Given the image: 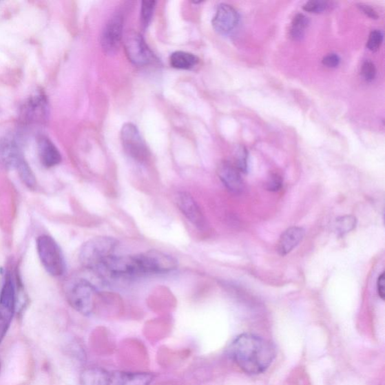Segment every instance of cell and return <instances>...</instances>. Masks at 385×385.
Masks as SVG:
<instances>
[{
	"mask_svg": "<svg viewBox=\"0 0 385 385\" xmlns=\"http://www.w3.org/2000/svg\"><path fill=\"white\" fill-rule=\"evenodd\" d=\"M229 353L236 365L251 375L264 373L275 357L271 343L252 334L239 335L231 344Z\"/></svg>",
	"mask_w": 385,
	"mask_h": 385,
	"instance_id": "1",
	"label": "cell"
},
{
	"mask_svg": "<svg viewBox=\"0 0 385 385\" xmlns=\"http://www.w3.org/2000/svg\"><path fill=\"white\" fill-rule=\"evenodd\" d=\"M118 242L108 236H97L87 241L79 253L81 264L88 269L101 271L103 266L114 256Z\"/></svg>",
	"mask_w": 385,
	"mask_h": 385,
	"instance_id": "2",
	"label": "cell"
},
{
	"mask_svg": "<svg viewBox=\"0 0 385 385\" xmlns=\"http://www.w3.org/2000/svg\"><path fill=\"white\" fill-rule=\"evenodd\" d=\"M134 256L138 276L168 273L178 267L176 259L157 250H151Z\"/></svg>",
	"mask_w": 385,
	"mask_h": 385,
	"instance_id": "3",
	"label": "cell"
},
{
	"mask_svg": "<svg viewBox=\"0 0 385 385\" xmlns=\"http://www.w3.org/2000/svg\"><path fill=\"white\" fill-rule=\"evenodd\" d=\"M38 255L46 271L53 276L63 275L65 264L62 251L52 237L42 235L37 242Z\"/></svg>",
	"mask_w": 385,
	"mask_h": 385,
	"instance_id": "4",
	"label": "cell"
},
{
	"mask_svg": "<svg viewBox=\"0 0 385 385\" xmlns=\"http://www.w3.org/2000/svg\"><path fill=\"white\" fill-rule=\"evenodd\" d=\"M96 294V289L91 282L79 280L71 286L67 298L70 305L78 313L89 315L94 308Z\"/></svg>",
	"mask_w": 385,
	"mask_h": 385,
	"instance_id": "5",
	"label": "cell"
},
{
	"mask_svg": "<svg viewBox=\"0 0 385 385\" xmlns=\"http://www.w3.org/2000/svg\"><path fill=\"white\" fill-rule=\"evenodd\" d=\"M121 139L123 147L130 158L144 163L149 158V150L136 126L127 123L122 127Z\"/></svg>",
	"mask_w": 385,
	"mask_h": 385,
	"instance_id": "6",
	"label": "cell"
},
{
	"mask_svg": "<svg viewBox=\"0 0 385 385\" xmlns=\"http://www.w3.org/2000/svg\"><path fill=\"white\" fill-rule=\"evenodd\" d=\"M15 310V290L10 274L6 278L1 294H0V343L9 330Z\"/></svg>",
	"mask_w": 385,
	"mask_h": 385,
	"instance_id": "7",
	"label": "cell"
},
{
	"mask_svg": "<svg viewBox=\"0 0 385 385\" xmlns=\"http://www.w3.org/2000/svg\"><path fill=\"white\" fill-rule=\"evenodd\" d=\"M125 47L128 59L135 65H143L153 61V53L143 36L136 32H128Z\"/></svg>",
	"mask_w": 385,
	"mask_h": 385,
	"instance_id": "8",
	"label": "cell"
},
{
	"mask_svg": "<svg viewBox=\"0 0 385 385\" xmlns=\"http://www.w3.org/2000/svg\"><path fill=\"white\" fill-rule=\"evenodd\" d=\"M240 16L231 6L220 4L212 20V26L219 34L227 36L238 26Z\"/></svg>",
	"mask_w": 385,
	"mask_h": 385,
	"instance_id": "9",
	"label": "cell"
},
{
	"mask_svg": "<svg viewBox=\"0 0 385 385\" xmlns=\"http://www.w3.org/2000/svg\"><path fill=\"white\" fill-rule=\"evenodd\" d=\"M123 36V18L121 14L113 16L106 23L101 37L103 52L107 54L116 52L121 44Z\"/></svg>",
	"mask_w": 385,
	"mask_h": 385,
	"instance_id": "10",
	"label": "cell"
},
{
	"mask_svg": "<svg viewBox=\"0 0 385 385\" xmlns=\"http://www.w3.org/2000/svg\"><path fill=\"white\" fill-rule=\"evenodd\" d=\"M176 202L178 209L195 227L202 229L206 226V220L199 205L190 194L185 192L178 194Z\"/></svg>",
	"mask_w": 385,
	"mask_h": 385,
	"instance_id": "11",
	"label": "cell"
},
{
	"mask_svg": "<svg viewBox=\"0 0 385 385\" xmlns=\"http://www.w3.org/2000/svg\"><path fill=\"white\" fill-rule=\"evenodd\" d=\"M240 171L231 163H221L218 169L220 181L229 191L240 194L244 189V183Z\"/></svg>",
	"mask_w": 385,
	"mask_h": 385,
	"instance_id": "12",
	"label": "cell"
},
{
	"mask_svg": "<svg viewBox=\"0 0 385 385\" xmlns=\"http://www.w3.org/2000/svg\"><path fill=\"white\" fill-rule=\"evenodd\" d=\"M23 160L20 147L13 139L7 138L0 142V165L16 169Z\"/></svg>",
	"mask_w": 385,
	"mask_h": 385,
	"instance_id": "13",
	"label": "cell"
},
{
	"mask_svg": "<svg viewBox=\"0 0 385 385\" xmlns=\"http://www.w3.org/2000/svg\"><path fill=\"white\" fill-rule=\"evenodd\" d=\"M305 236L304 229L299 227H293L284 231L278 243V251L282 256L288 255L303 240Z\"/></svg>",
	"mask_w": 385,
	"mask_h": 385,
	"instance_id": "14",
	"label": "cell"
},
{
	"mask_svg": "<svg viewBox=\"0 0 385 385\" xmlns=\"http://www.w3.org/2000/svg\"><path fill=\"white\" fill-rule=\"evenodd\" d=\"M38 149L40 160L45 167H55L61 162V154L50 139L41 137L38 142Z\"/></svg>",
	"mask_w": 385,
	"mask_h": 385,
	"instance_id": "15",
	"label": "cell"
},
{
	"mask_svg": "<svg viewBox=\"0 0 385 385\" xmlns=\"http://www.w3.org/2000/svg\"><path fill=\"white\" fill-rule=\"evenodd\" d=\"M152 380L147 373L116 372L110 374V385H149Z\"/></svg>",
	"mask_w": 385,
	"mask_h": 385,
	"instance_id": "16",
	"label": "cell"
},
{
	"mask_svg": "<svg viewBox=\"0 0 385 385\" xmlns=\"http://www.w3.org/2000/svg\"><path fill=\"white\" fill-rule=\"evenodd\" d=\"M110 373L101 367H90L81 374V385H110Z\"/></svg>",
	"mask_w": 385,
	"mask_h": 385,
	"instance_id": "17",
	"label": "cell"
},
{
	"mask_svg": "<svg viewBox=\"0 0 385 385\" xmlns=\"http://www.w3.org/2000/svg\"><path fill=\"white\" fill-rule=\"evenodd\" d=\"M28 119L42 121L48 114L47 102L43 96L32 98L24 110Z\"/></svg>",
	"mask_w": 385,
	"mask_h": 385,
	"instance_id": "18",
	"label": "cell"
},
{
	"mask_svg": "<svg viewBox=\"0 0 385 385\" xmlns=\"http://www.w3.org/2000/svg\"><path fill=\"white\" fill-rule=\"evenodd\" d=\"M169 62L175 69L187 70L194 68L199 63V59L191 53L176 52L171 54Z\"/></svg>",
	"mask_w": 385,
	"mask_h": 385,
	"instance_id": "19",
	"label": "cell"
},
{
	"mask_svg": "<svg viewBox=\"0 0 385 385\" xmlns=\"http://www.w3.org/2000/svg\"><path fill=\"white\" fill-rule=\"evenodd\" d=\"M309 21L304 14H298L293 18L290 28V37L293 40H300L304 37Z\"/></svg>",
	"mask_w": 385,
	"mask_h": 385,
	"instance_id": "20",
	"label": "cell"
},
{
	"mask_svg": "<svg viewBox=\"0 0 385 385\" xmlns=\"http://www.w3.org/2000/svg\"><path fill=\"white\" fill-rule=\"evenodd\" d=\"M16 169H17L19 176L23 184L29 187L30 189H35L37 180L25 160H23Z\"/></svg>",
	"mask_w": 385,
	"mask_h": 385,
	"instance_id": "21",
	"label": "cell"
},
{
	"mask_svg": "<svg viewBox=\"0 0 385 385\" xmlns=\"http://www.w3.org/2000/svg\"><path fill=\"white\" fill-rule=\"evenodd\" d=\"M357 225V219L352 216H342L337 219L335 223V231L340 234H345L353 229Z\"/></svg>",
	"mask_w": 385,
	"mask_h": 385,
	"instance_id": "22",
	"label": "cell"
},
{
	"mask_svg": "<svg viewBox=\"0 0 385 385\" xmlns=\"http://www.w3.org/2000/svg\"><path fill=\"white\" fill-rule=\"evenodd\" d=\"M156 6L155 1H143L141 7V23L144 29L149 27Z\"/></svg>",
	"mask_w": 385,
	"mask_h": 385,
	"instance_id": "23",
	"label": "cell"
},
{
	"mask_svg": "<svg viewBox=\"0 0 385 385\" xmlns=\"http://www.w3.org/2000/svg\"><path fill=\"white\" fill-rule=\"evenodd\" d=\"M331 7H333V3L313 0L303 6V10L307 12L318 14L330 10Z\"/></svg>",
	"mask_w": 385,
	"mask_h": 385,
	"instance_id": "24",
	"label": "cell"
},
{
	"mask_svg": "<svg viewBox=\"0 0 385 385\" xmlns=\"http://www.w3.org/2000/svg\"><path fill=\"white\" fill-rule=\"evenodd\" d=\"M249 154L244 147H240L236 154L235 167L240 173H247Z\"/></svg>",
	"mask_w": 385,
	"mask_h": 385,
	"instance_id": "25",
	"label": "cell"
},
{
	"mask_svg": "<svg viewBox=\"0 0 385 385\" xmlns=\"http://www.w3.org/2000/svg\"><path fill=\"white\" fill-rule=\"evenodd\" d=\"M383 42V34L379 30L371 32L367 42V48L371 52L378 51Z\"/></svg>",
	"mask_w": 385,
	"mask_h": 385,
	"instance_id": "26",
	"label": "cell"
},
{
	"mask_svg": "<svg viewBox=\"0 0 385 385\" xmlns=\"http://www.w3.org/2000/svg\"><path fill=\"white\" fill-rule=\"evenodd\" d=\"M362 75L366 81H372L376 76L375 65L371 61H366L362 69Z\"/></svg>",
	"mask_w": 385,
	"mask_h": 385,
	"instance_id": "27",
	"label": "cell"
},
{
	"mask_svg": "<svg viewBox=\"0 0 385 385\" xmlns=\"http://www.w3.org/2000/svg\"><path fill=\"white\" fill-rule=\"evenodd\" d=\"M282 186V179L280 176L277 174H273L269 179L267 183V188L269 191H280Z\"/></svg>",
	"mask_w": 385,
	"mask_h": 385,
	"instance_id": "28",
	"label": "cell"
},
{
	"mask_svg": "<svg viewBox=\"0 0 385 385\" xmlns=\"http://www.w3.org/2000/svg\"><path fill=\"white\" fill-rule=\"evenodd\" d=\"M322 63L326 67L335 68L340 65V59L337 54H329L324 57Z\"/></svg>",
	"mask_w": 385,
	"mask_h": 385,
	"instance_id": "29",
	"label": "cell"
},
{
	"mask_svg": "<svg viewBox=\"0 0 385 385\" xmlns=\"http://www.w3.org/2000/svg\"><path fill=\"white\" fill-rule=\"evenodd\" d=\"M360 11H362L364 14L368 16V18L372 19H377L379 18L378 14L371 8L370 6L360 4L358 5Z\"/></svg>",
	"mask_w": 385,
	"mask_h": 385,
	"instance_id": "30",
	"label": "cell"
},
{
	"mask_svg": "<svg viewBox=\"0 0 385 385\" xmlns=\"http://www.w3.org/2000/svg\"><path fill=\"white\" fill-rule=\"evenodd\" d=\"M377 288H378V293L379 297L384 300L385 297V289H384V273H382L378 278V282H377Z\"/></svg>",
	"mask_w": 385,
	"mask_h": 385,
	"instance_id": "31",
	"label": "cell"
},
{
	"mask_svg": "<svg viewBox=\"0 0 385 385\" xmlns=\"http://www.w3.org/2000/svg\"><path fill=\"white\" fill-rule=\"evenodd\" d=\"M0 368H1V364H0Z\"/></svg>",
	"mask_w": 385,
	"mask_h": 385,
	"instance_id": "32",
	"label": "cell"
}]
</instances>
